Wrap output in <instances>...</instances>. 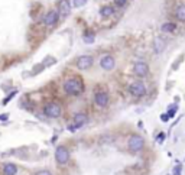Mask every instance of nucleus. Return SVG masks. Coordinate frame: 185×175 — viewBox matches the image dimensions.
I'll use <instances>...</instances> for the list:
<instances>
[{
    "label": "nucleus",
    "instance_id": "obj_1",
    "mask_svg": "<svg viewBox=\"0 0 185 175\" xmlns=\"http://www.w3.org/2000/svg\"><path fill=\"white\" fill-rule=\"evenodd\" d=\"M84 90V84L81 78L78 77H72V78H68V80L64 83V91L66 94H71V96H78L82 93Z\"/></svg>",
    "mask_w": 185,
    "mask_h": 175
},
{
    "label": "nucleus",
    "instance_id": "obj_2",
    "mask_svg": "<svg viewBox=\"0 0 185 175\" xmlns=\"http://www.w3.org/2000/svg\"><path fill=\"white\" fill-rule=\"evenodd\" d=\"M145 146V139L140 135H132L127 140V148L130 152H139Z\"/></svg>",
    "mask_w": 185,
    "mask_h": 175
},
{
    "label": "nucleus",
    "instance_id": "obj_3",
    "mask_svg": "<svg viewBox=\"0 0 185 175\" xmlns=\"http://www.w3.org/2000/svg\"><path fill=\"white\" fill-rule=\"evenodd\" d=\"M43 113L48 117H52V119L59 117L62 113V107L58 103H55V101H49V103H46L43 106Z\"/></svg>",
    "mask_w": 185,
    "mask_h": 175
},
{
    "label": "nucleus",
    "instance_id": "obj_4",
    "mask_svg": "<svg viewBox=\"0 0 185 175\" xmlns=\"http://www.w3.org/2000/svg\"><path fill=\"white\" fill-rule=\"evenodd\" d=\"M72 119H74L72 123L68 124V130H70V132H75V130H78V129L82 128V126L87 123L88 116H87L86 113H75Z\"/></svg>",
    "mask_w": 185,
    "mask_h": 175
},
{
    "label": "nucleus",
    "instance_id": "obj_5",
    "mask_svg": "<svg viewBox=\"0 0 185 175\" xmlns=\"http://www.w3.org/2000/svg\"><path fill=\"white\" fill-rule=\"evenodd\" d=\"M127 91L135 97H142L146 94V85L142 81H133L127 85Z\"/></svg>",
    "mask_w": 185,
    "mask_h": 175
},
{
    "label": "nucleus",
    "instance_id": "obj_6",
    "mask_svg": "<svg viewBox=\"0 0 185 175\" xmlns=\"http://www.w3.org/2000/svg\"><path fill=\"white\" fill-rule=\"evenodd\" d=\"M70 159V152L66 149L65 146H58L55 149V161L59 164V165H64L66 164Z\"/></svg>",
    "mask_w": 185,
    "mask_h": 175
},
{
    "label": "nucleus",
    "instance_id": "obj_7",
    "mask_svg": "<svg viewBox=\"0 0 185 175\" xmlns=\"http://www.w3.org/2000/svg\"><path fill=\"white\" fill-rule=\"evenodd\" d=\"M133 72H135V75L143 78V77H146L147 74H149V65H147L145 61L135 62V65H133Z\"/></svg>",
    "mask_w": 185,
    "mask_h": 175
},
{
    "label": "nucleus",
    "instance_id": "obj_8",
    "mask_svg": "<svg viewBox=\"0 0 185 175\" xmlns=\"http://www.w3.org/2000/svg\"><path fill=\"white\" fill-rule=\"evenodd\" d=\"M58 19H59V13L58 10H49L46 14H45V19H43V23L46 28H54L57 25Z\"/></svg>",
    "mask_w": 185,
    "mask_h": 175
},
{
    "label": "nucleus",
    "instance_id": "obj_9",
    "mask_svg": "<svg viewBox=\"0 0 185 175\" xmlns=\"http://www.w3.org/2000/svg\"><path fill=\"white\" fill-rule=\"evenodd\" d=\"M93 62H94V59L91 55H81L77 59V68L78 70H88V68H91Z\"/></svg>",
    "mask_w": 185,
    "mask_h": 175
},
{
    "label": "nucleus",
    "instance_id": "obj_10",
    "mask_svg": "<svg viewBox=\"0 0 185 175\" xmlns=\"http://www.w3.org/2000/svg\"><path fill=\"white\" fill-rule=\"evenodd\" d=\"M94 103L99 106V107H106L107 103H109V94L103 90L95 91L94 94Z\"/></svg>",
    "mask_w": 185,
    "mask_h": 175
},
{
    "label": "nucleus",
    "instance_id": "obj_11",
    "mask_svg": "<svg viewBox=\"0 0 185 175\" xmlns=\"http://www.w3.org/2000/svg\"><path fill=\"white\" fill-rule=\"evenodd\" d=\"M58 13H59V18L70 16V13H71L70 0H59V3H58Z\"/></svg>",
    "mask_w": 185,
    "mask_h": 175
},
{
    "label": "nucleus",
    "instance_id": "obj_12",
    "mask_svg": "<svg viewBox=\"0 0 185 175\" xmlns=\"http://www.w3.org/2000/svg\"><path fill=\"white\" fill-rule=\"evenodd\" d=\"M100 65H101V68L106 70V71H111L114 68V65H116V59H114V57H111V55H104V57L100 59Z\"/></svg>",
    "mask_w": 185,
    "mask_h": 175
},
{
    "label": "nucleus",
    "instance_id": "obj_13",
    "mask_svg": "<svg viewBox=\"0 0 185 175\" xmlns=\"http://www.w3.org/2000/svg\"><path fill=\"white\" fill-rule=\"evenodd\" d=\"M165 47H166V42L162 38L156 36V38L153 39V51L156 52V54H161V52L165 49Z\"/></svg>",
    "mask_w": 185,
    "mask_h": 175
},
{
    "label": "nucleus",
    "instance_id": "obj_14",
    "mask_svg": "<svg viewBox=\"0 0 185 175\" xmlns=\"http://www.w3.org/2000/svg\"><path fill=\"white\" fill-rule=\"evenodd\" d=\"M100 14H101V18H110V16H113L114 14V7L113 6H110V5H107V6H103L101 9H100Z\"/></svg>",
    "mask_w": 185,
    "mask_h": 175
},
{
    "label": "nucleus",
    "instance_id": "obj_15",
    "mask_svg": "<svg viewBox=\"0 0 185 175\" xmlns=\"http://www.w3.org/2000/svg\"><path fill=\"white\" fill-rule=\"evenodd\" d=\"M3 174L5 175H16L18 174V166L14 164H5L3 165Z\"/></svg>",
    "mask_w": 185,
    "mask_h": 175
},
{
    "label": "nucleus",
    "instance_id": "obj_16",
    "mask_svg": "<svg viewBox=\"0 0 185 175\" xmlns=\"http://www.w3.org/2000/svg\"><path fill=\"white\" fill-rule=\"evenodd\" d=\"M161 31L163 33H172L176 31V25L174 22H165V23L161 26Z\"/></svg>",
    "mask_w": 185,
    "mask_h": 175
},
{
    "label": "nucleus",
    "instance_id": "obj_17",
    "mask_svg": "<svg viewBox=\"0 0 185 175\" xmlns=\"http://www.w3.org/2000/svg\"><path fill=\"white\" fill-rule=\"evenodd\" d=\"M175 16H176V19H178V20H181V22H185V5L176 6Z\"/></svg>",
    "mask_w": 185,
    "mask_h": 175
},
{
    "label": "nucleus",
    "instance_id": "obj_18",
    "mask_svg": "<svg viewBox=\"0 0 185 175\" xmlns=\"http://www.w3.org/2000/svg\"><path fill=\"white\" fill-rule=\"evenodd\" d=\"M176 110H178V106H176V104H171V106H169V110H168V116L172 119L174 116H175Z\"/></svg>",
    "mask_w": 185,
    "mask_h": 175
},
{
    "label": "nucleus",
    "instance_id": "obj_19",
    "mask_svg": "<svg viewBox=\"0 0 185 175\" xmlns=\"http://www.w3.org/2000/svg\"><path fill=\"white\" fill-rule=\"evenodd\" d=\"M86 3H87V0H72V6L77 7V9H78V7H82Z\"/></svg>",
    "mask_w": 185,
    "mask_h": 175
},
{
    "label": "nucleus",
    "instance_id": "obj_20",
    "mask_svg": "<svg viewBox=\"0 0 185 175\" xmlns=\"http://www.w3.org/2000/svg\"><path fill=\"white\" fill-rule=\"evenodd\" d=\"M84 42L93 43L94 42V35H93V33H86V35H84Z\"/></svg>",
    "mask_w": 185,
    "mask_h": 175
},
{
    "label": "nucleus",
    "instance_id": "obj_21",
    "mask_svg": "<svg viewBox=\"0 0 185 175\" xmlns=\"http://www.w3.org/2000/svg\"><path fill=\"white\" fill-rule=\"evenodd\" d=\"M172 175H182V165H181V164L175 165V168L172 171Z\"/></svg>",
    "mask_w": 185,
    "mask_h": 175
},
{
    "label": "nucleus",
    "instance_id": "obj_22",
    "mask_svg": "<svg viewBox=\"0 0 185 175\" xmlns=\"http://www.w3.org/2000/svg\"><path fill=\"white\" fill-rule=\"evenodd\" d=\"M16 94H18V91H12V93H10V94H9V96H7V97H6V99H5V100H3V104H5V106H6V104L9 103L10 100L13 99V97H14V96H16Z\"/></svg>",
    "mask_w": 185,
    "mask_h": 175
},
{
    "label": "nucleus",
    "instance_id": "obj_23",
    "mask_svg": "<svg viewBox=\"0 0 185 175\" xmlns=\"http://www.w3.org/2000/svg\"><path fill=\"white\" fill-rule=\"evenodd\" d=\"M126 3H127V0H114V5L119 6V7H123Z\"/></svg>",
    "mask_w": 185,
    "mask_h": 175
},
{
    "label": "nucleus",
    "instance_id": "obj_24",
    "mask_svg": "<svg viewBox=\"0 0 185 175\" xmlns=\"http://www.w3.org/2000/svg\"><path fill=\"white\" fill-rule=\"evenodd\" d=\"M35 175H52V172L48 171V169H42V171H38Z\"/></svg>",
    "mask_w": 185,
    "mask_h": 175
},
{
    "label": "nucleus",
    "instance_id": "obj_25",
    "mask_svg": "<svg viewBox=\"0 0 185 175\" xmlns=\"http://www.w3.org/2000/svg\"><path fill=\"white\" fill-rule=\"evenodd\" d=\"M161 120L163 122V123H166V122H169V120H171V117L168 116V113H165V114H162V116H161Z\"/></svg>",
    "mask_w": 185,
    "mask_h": 175
},
{
    "label": "nucleus",
    "instance_id": "obj_26",
    "mask_svg": "<svg viewBox=\"0 0 185 175\" xmlns=\"http://www.w3.org/2000/svg\"><path fill=\"white\" fill-rule=\"evenodd\" d=\"M9 119V114L5 113V114H0V122H6Z\"/></svg>",
    "mask_w": 185,
    "mask_h": 175
},
{
    "label": "nucleus",
    "instance_id": "obj_27",
    "mask_svg": "<svg viewBox=\"0 0 185 175\" xmlns=\"http://www.w3.org/2000/svg\"><path fill=\"white\" fill-rule=\"evenodd\" d=\"M163 137H165V135H163V133H161V135L158 136V139H156V140H158V142H159V143H162V140H163Z\"/></svg>",
    "mask_w": 185,
    "mask_h": 175
}]
</instances>
